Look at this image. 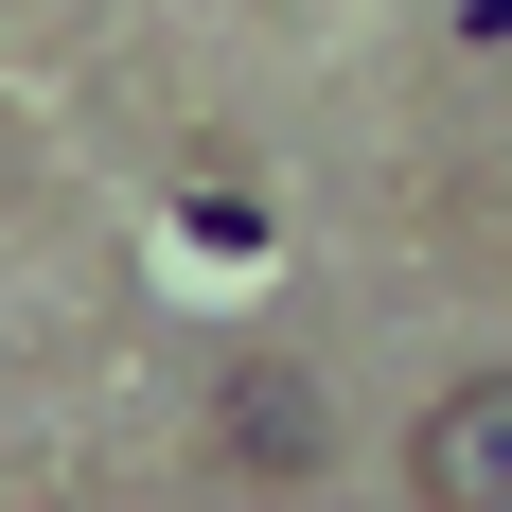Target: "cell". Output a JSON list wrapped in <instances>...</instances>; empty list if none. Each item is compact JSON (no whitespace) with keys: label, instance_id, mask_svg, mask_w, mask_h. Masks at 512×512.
<instances>
[{"label":"cell","instance_id":"obj_2","mask_svg":"<svg viewBox=\"0 0 512 512\" xmlns=\"http://www.w3.org/2000/svg\"><path fill=\"white\" fill-rule=\"evenodd\" d=\"M230 424H248V477H301V442H318V407L283 389V371H248V389H230Z\"/></svg>","mask_w":512,"mask_h":512},{"label":"cell","instance_id":"obj_1","mask_svg":"<svg viewBox=\"0 0 512 512\" xmlns=\"http://www.w3.org/2000/svg\"><path fill=\"white\" fill-rule=\"evenodd\" d=\"M407 495L424 512H512V371H477V389H442L407 424Z\"/></svg>","mask_w":512,"mask_h":512}]
</instances>
